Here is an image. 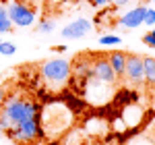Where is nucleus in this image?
Wrapping results in <instances>:
<instances>
[{
    "label": "nucleus",
    "instance_id": "obj_1",
    "mask_svg": "<svg viewBox=\"0 0 155 145\" xmlns=\"http://www.w3.org/2000/svg\"><path fill=\"white\" fill-rule=\"evenodd\" d=\"M39 114V106H37L33 99L23 97L21 91H11L6 93V99L0 108V131L6 133L11 129H17L21 122H25L31 116Z\"/></svg>",
    "mask_w": 155,
    "mask_h": 145
},
{
    "label": "nucleus",
    "instance_id": "obj_2",
    "mask_svg": "<svg viewBox=\"0 0 155 145\" xmlns=\"http://www.w3.org/2000/svg\"><path fill=\"white\" fill-rule=\"evenodd\" d=\"M39 75L48 87L60 89L71 81V60L66 58H48L41 62Z\"/></svg>",
    "mask_w": 155,
    "mask_h": 145
},
{
    "label": "nucleus",
    "instance_id": "obj_3",
    "mask_svg": "<svg viewBox=\"0 0 155 145\" xmlns=\"http://www.w3.org/2000/svg\"><path fill=\"white\" fill-rule=\"evenodd\" d=\"M6 137L11 139L12 143L19 145H35L39 139H44V131H41V122H39V114L37 116H31L25 122H21L17 129H11L6 131Z\"/></svg>",
    "mask_w": 155,
    "mask_h": 145
},
{
    "label": "nucleus",
    "instance_id": "obj_4",
    "mask_svg": "<svg viewBox=\"0 0 155 145\" xmlns=\"http://www.w3.org/2000/svg\"><path fill=\"white\" fill-rule=\"evenodd\" d=\"M6 12H8V21L12 23V27H31L37 19V12L27 6L23 2H11L6 6Z\"/></svg>",
    "mask_w": 155,
    "mask_h": 145
},
{
    "label": "nucleus",
    "instance_id": "obj_5",
    "mask_svg": "<svg viewBox=\"0 0 155 145\" xmlns=\"http://www.w3.org/2000/svg\"><path fill=\"white\" fill-rule=\"evenodd\" d=\"M91 77L99 81V83H106V85H114L116 83V72L112 71L110 62H107L106 56H97L91 60Z\"/></svg>",
    "mask_w": 155,
    "mask_h": 145
},
{
    "label": "nucleus",
    "instance_id": "obj_6",
    "mask_svg": "<svg viewBox=\"0 0 155 145\" xmlns=\"http://www.w3.org/2000/svg\"><path fill=\"white\" fill-rule=\"evenodd\" d=\"M130 85H139L145 81L143 75V56L139 54H128L126 56V66H124V75H122Z\"/></svg>",
    "mask_w": 155,
    "mask_h": 145
},
{
    "label": "nucleus",
    "instance_id": "obj_7",
    "mask_svg": "<svg viewBox=\"0 0 155 145\" xmlns=\"http://www.w3.org/2000/svg\"><path fill=\"white\" fill-rule=\"evenodd\" d=\"M91 31H93V23L89 19L81 17V19L68 23L66 27H62V37L64 39H81V37L89 35Z\"/></svg>",
    "mask_w": 155,
    "mask_h": 145
},
{
    "label": "nucleus",
    "instance_id": "obj_8",
    "mask_svg": "<svg viewBox=\"0 0 155 145\" xmlns=\"http://www.w3.org/2000/svg\"><path fill=\"white\" fill-rule=\"evenodd\" d=\"M145 8L147 6H134L132 11L124 12L116 23H120L124 29H137V27H141L143 25V19H145Z\"/></svg>",
    "mask_w": 155,
    "mask_h": 145
},
{
    "label": "nucleus",
    "instance_id": "obj_9",
    "mask_svg": "<svg viewBox=\"0 0 155 145\" xmlns=\"http://www.w3.org/2000/svg\"><path fill=\"white\" fill-rule=\"evenodd\" d=\"M126 52H110V54H106L107 62H110V66H112V71L116 72V77H122L124 75V66H126Z\"/></svg>",
    "mask_w": 155,
    "mask_h": 145
},
{
    "label": "nucleus",
    "instance_id": "obj_10",
    "mask_svg": "<svg viewBox=\"0 0 155 145\" xmlns=\"http://www.w3.org/2000/svg\"><path fill=\"white\" fill-rule=\"evenodd\" d=\"M143 75L149 85H155V58L153 56H143Z\"/></svg>",
    "mask_w": 155,
    "mask_h": 145
},
{
    "label": "nucleus",
    "instance_id": "obj_11",
    "mask_svg": "<svg viewBox=\"0 0 155 145\" xmlns=\"http://www.w3.org/2000/svg\"><path fill=\"white\" fill-rule=\"evenodd\" d=\"M12 31V23L8 21V12H6V6L0 4V33H8Z\"/></svg>",
    "mask_w": 155,
    "mask_h": 145
},
{
    "label": "nucleus",
    "instance_id": "obj_12",
    "mask_svg": "<svg viewBox=\"0 0 155 145\" xmlns=\"http://www.w3.org/2000/svg\"><path fill=\"white\" fill-rule=\"evenodd\" d=\"M99 44L101 46H120L122 44V37L118 33H106V35L99 37Z\"/></svg>",
    "mask_w": 155,
    "mask_h": 145
},
{
    "label": "nucleus",
    "instance_id": "obj_13",
    "mask_svg": "<svg viewBox=\"0 0 155 145\" xmlns=\"http://www.w3.org/2000/svg\"><path fill=\"white\" fill-rule=\"evenodd\" d=\"M54 29H56V23L50 21V19H44L41 23H37V31L39 33H52Z\"/></svg>",
    "mask_w": 155,
    "mask_h": 145
},
{
    "label": "nucleus",
    "instance_id": "obj_14",
    "mask_svg": "<svg viewBox=\"0 0 155 145\" xmlns=\"http://www.w3.org/2000/svg\"><path fill=\"white\" fill-rule=\"evenodd\" d=\"M15 52H17V46H15L12 42H2V44H0V54H2V56H12Z\"/></svg>",
    "mask_w": 155,
    "mask_h": 145
},
{
    "label": "nucleus",
    "instance_id": "obj_15",
    "mask_svg": "<svg viewBox=\"0 0 155 145\" xmlns=\"http://www.w3.org/2000/svg\"><path fill=\"white\" fill-rule=\"evenodd\" d=\"M143 25H149V27H153V25H155V8H151V6H147V8H145Z\"/></svg>",
    "mask_w": 155,
    "mask_h": 145
},
{
    "label": "nucleus",
    "instance_id": "obj_16",
    "mask_svg": "<svg viewBox=\"0 0 155 145\" xmlns=\"http://www.w3.org/2000/svg\"><path fill=\"white\" fill-rule=\"evenodd\" d=\"M141 42H143L147 48H153L155 50V35L151 33V31H149V33H145V35L141 37Z\"/></svg>",
    "mask_w": 155,
    "mask_h": 145
},
{
    "label": "nucleus",
    "instance_id": "obj_17",
    "mask_svg": "<svg viewBox=\"0 0 155 145\" xmlns=\"http://www.w3.org/2000/svg\"><path fill=\"white\" fill-rule=\"evenodd\" d=\"M128 145H153L149 139H145V137H139V139H134V141H130Z\"/></svg>",
    "mask_w": 155,
    "mask_h": 145
},
{
    "label": "nucleus",
    "instance_id": "obj_18",
    "mask_svg": "<svg viewBox=\"0 0 155 145\" xmlns=\"http://www.w3.org/2000/svg\"><path fill=\"white\" fill-rule=\"evenodd\" d=\"M6 93H8L6 85H0V108H2V104H4V99H6Z\"/></svg>",
    "mask_w": 155,
    "mask_h": 145
},
{
    "label": "nucleus",
    "instance_id": "obj_19",
    "mask_svg": "<svg viewBox=\"0 0 155 145\" xmlns=\"http://www.w3.org/2000/svg\"><path fill=\"white\" fill-rule=\"evenodd\" d=\"M89 2H91L93 6H97V8H104V6H106V4H110L112 0H89Z\"/></svg>",
    "mask_w": 155,
    "mask_h": 145
},
{
    "label": "nucleus",
    "instance_id": "obj_20",
    "mask_svg": "<svg viewBox=\"0 0 155 145\" xmlns=\"http://www.w3.org/2000/svg\"><path fill=\"white\" fill-rule=\"evenodd\" d=\"M112 2H114V6H116V8H120V6H124V4H128L130 0H112Z\"/></svg>",
    "mask_w": 155,
    "mask_h": 145
},
{
    "label": "nucleus",
    "instance_id": "obj_21",
    "mask_svg": "<svg viewBox=\"0 0 155 145\" xmlns=\"http://www.w3.org/2000/svg\"><path fill=\"white\" fill-rule=\"evenodd\" d=\"M54 52L62 54V52H66V46H54Z\"/></svg>",
    "mask_w": 155,
    "mask_h": 145
},
{
    "label": "nucleus",
    "instance_id": "obj_22",
    "mask_svg": "<svg viewBox=\"0 0 155 145\" xmlns=\"http://www.w3.org/2000/svg\"><path fill=\"white\" fill-rule=\"evenodd\" d=\"M46 145H60L58 141H50V143H46Z\"/></svg>",
    "mask_w": 155,
    "mask_h": 145
},
{
    "label": "nucleus",
    "instance_id": "obj_23",
    "mask_svg": "<svg viewBox=\"0 0 155 145\" xmlns=\"http://www.w3.org/2000/svg\"><path fill=\"white\" fill-rule=\"evenodd\" d=\"M151 33H153V35H155V27H151Z\"/></svg>",
    "mask_w": 155,
    "mask_h": 145
},
{
    "label": "nucleus",
    "instance_id": "obj_24",
    "mask_svg": "<svg viewBox=\"0 0 155 145\" xmlns=\"http://www.w3.org/2000/svg\"><path fill=\"white\" fill-rule=\"evenodd\" d=\"M2 135H4V133H2V131H0V139H2Z\"/></svg>",
    "mask_w": 155,
    "mask_h": 145
},
{
    "label": "nucleus",
    "instance_id": "obj_25",
    "mask_svg": "<svg viewBox=\"0 0 155 145\" xmlns=\"http://www.w3.org/2000/svg\"><path fill=\"white\" fill-rule=\"evenodd\" d=\"M151 2H153V6H155V0H151Z\"/></svg>",
    "mask_w": 155,
    "mask_h": 145
},
{
    "label": "nucleus",
    "instance_id": "obj_26",
    "mask_svg": "<svg viewBox=\"0 0 155 145\" xmlns=\"http://www.w3.org/2000/svg\"><path fill=\"white\" fill-rule=\"evenodd\" d=\"M153 27H155V25H153Z\"/></svg>",
    "mask_w": 155,
    "mask_h": 145
}]
</instances>
